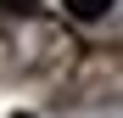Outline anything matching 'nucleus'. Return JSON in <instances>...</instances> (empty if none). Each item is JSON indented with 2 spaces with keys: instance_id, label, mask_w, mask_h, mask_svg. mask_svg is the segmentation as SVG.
I'll return each instance as SVG.
<instances>
[{
  "instance_id": "f03ea898",
  "label": "nucleus",
  "mask_w": 123,
  "mask_h": 118,
  "mask_svg": "<svg viewBox=\"0 0 123 118\" xmlns=\"http://www.w3.org/2000/svg\"><path fill=\"white\" fill-rule=\"evenodd\" d=\"M6 11H28V6H39V0H0Z\"/></svg>"
},
{
  "instance_id": "7ed1b4c3",
  "label": "nucleus",
  "mask_w": 123,
  "mask_h": 118,
  "mask_svg": "<svg viewBox=\"0 0 123 118\" xmlns=\"http://www.w3.org/2000/svg\"><path fill=\"white\" fill-rule=\"evenodd\" d=\"M11 118H34V112H11Z\"/></svg>"
},
{
  "instance_id": "f257e3e1",
  "label": "nucleus",
  "mask_w": 123,
  "mask_h": 118,
  "mask_svg": "<svg viewBox=\"0 0 123 118\" xmlns=\"http://www.w3.org/2000/svg\"><path fill=\"white\" fill-rule=\"evenodd\" d=\"M117 6V0H67V17H78V23H95V17H106Z\"/></svg>"
}]
</instances>
